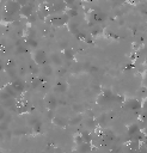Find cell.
Listing matches in <instances>:
<instances>
[{"label":"cell","mask_w":147,"mask_h":153,"mask_svg":"<svg viewBox=\"0 0 147 153\" xmlns=\"http://www.w3.org/2000/svg\"><path fill=\"white\" fill-rule=\"evenodd\" d=\"M12 87L17 91V93H19V92H23V91H24L25 84H24L22 80H14V81L12 82Z\"/></svg>","instance_id":"cell-10"},{"label":"cell","mask_w":147,"mask_h":153,"mask_svg":"<svg viewBox=\"0 0 147 153\" xmlns=\"http://www.w3.org/2000/svg\"><path fill=\"white\" fill-rule=\"evenodd\" d=\"M26 44H27L29 47L36 48V47H37V41H36L33 37H27V38H26Z\"/></svg>","instance_id":"cell-15"},{"label":"cell","mask_w":147,"mask_h":153,"mask_svg":"<svg viewBox=\"0 0 147 153\" xmlns=\"http://www.w3.org/2000/svg\"><path fill=\"white\" fill-rule=\"evenodd\" d=\"M62 55H63V57H65L66 60H72V59H74V53H73V50H72L71 48H65L63 51H62Z\"/></svg>","instance_id":"cell-12"},{"label":"cell","mask_w":147,"mask_h":153,"mask_svg":"<svg viewBox=\"0 0 147 153\" xmlns=\"http://www.w3.org/2000/svg\"><path fill=\"white\" fill-rule=\"evenodd\" d=\"M121 153H124V152H121Z\"/></svg>","instance_id":"cell-23"},{"label":"cell","mask_w":147,"mask_h":153,"mask_svg":"<svg viewBox=\"0 0 147 153\" xmlns=\"http://www.w3.org/2000/svg\"><path fill=\"white\" fill-rule=\"evenodd\" d=\"M44 103H45V105H47L48 109L54 110V109L57 106L59 100L55 98V96H53V94H48V96L45 97V99H44Z\"/></svg>","instance_id":"cell-6"},{"label":"cell","mask_w":147,"mask_h":153,"mask_svg":"<svg viewBox=\"0 0 147 153\" xmlns=\"http://www.w3.org/2000/svg\"><path fill=\"white\" fill-rule=\"evenodd\" d=\"M88 19L92 22V23H102L106 19V14L103 13L102 11H98V10H93L90 12L88 14Z\"/></svg>","instance_id":"cell-4"},{"label":"cell","mask_w":147,"mask_h":153,"mask_svg":"<svg viewBox=\"0 0 147 153\" xmlns=\"http://www.w3.org/2000/svg\"><path fill=\"white\" fill-rule=\"evenodd\" d=\"M145 142H146V143H147V139H146V141H145Z\"/></svg>","instance_id":"cell-22"},{"label":"cell","mask_w":147,"mask_h":153,"mask_svg":"<svg viewBox=\"0 0 147 153\" xmlns=\"http://www.w3.org/2000/svg\"><path fill=\"white\" fill-rule=\"evenodd\" d=\"M100 31H102L100 27H94V29L92 30V35H97V33H99Z\"/></svg>","instance_id":"cell-19"},{"label":"cell","mask_w":147,"mask_h":153,"mask_svg":"<svg viewBox=\"0 0 147 153\" xmlns=\"http://www.w3.org/2000/svg\"><path fill=\"white\" fill-rule=\"evenodd\" d=\"M53 122H54L55 124H57V126H61V127L66 126V120L62 118V117H55V118L53 120Z\"/></svg>","instance_id":"cell-16"},{"label":"cell","mask_w":147,"mask_h":153,"mask_svg":"<svg viewBox=\"0 0 147 153\" xmlns=\"http://www.w3.org/2000/svg\"><path fill=\"white\" fill-rule=\"evenodd\" d=\"M50 14H56V13H63L67 10V4L63 0H57L54 5L49 6Z\"/></svg>","instance_id":"cell-3"},{"label":"cell","mask_w":147,"mask_h":153,"mask_svg":"<svg viewBox=\"0 0 147 153\" xmlns=\"http://www.w3.org/2000/svg\"><path fill=\"white\" fill-rule=\"evenodd\" d=\"M69 17L67 16L66 12L63 13H56V14H51L50 17V23L54 25V26H62L65 24H67L69 22Z\"/></svg>","instance_id":"cell-1"},{"label":"cell","mask_w":147,"mask_h":153,"mask_svg":"<svg viewBox=\"0 0 147 153\" xmlns=\"http://www.w3.org/2000/svg\"><path fill=\"white\" fill-rule=\"evenodd\" d=\"M20 6H25V5H27V4H30L29 2V0H16Z\"/></svg>","instance_id":"cell-17"},{"label":"cell","mask_w":147,"mask_h":153,"mask_svg":"<svg viewBox=\"0 0 147 153\" xmlns=\"http://www.w3.org/2000/svg\"><path fill=\"white\" fill-rule=\"evenodd\" d=\"M56 1H57V0H45V2L48 4V7H49V6H51V5H54Z\"/></svg>","instance_id":"cell-20"},{"label":"cell","mask_w":147,"mask_h":153,"mask_svg":"<svg viewBox=\"0 0 147 153\" xmlns=\"http://www.w3.org/2000/svg\"><path fill=\"white\" fill-rule=\"evenodd\" d=\"M33 10H35V8H33L32 4H27V5H25V6H22V10H20L19 13H20L22 17H26V18H29L31 14L35 13Z\"/></svg>","instance_id":"cell-7"},{"label":"cell","mask_w":147,"mask_h":153,"mask_svg":"<svg viewBox=\"0 0 147 153\" xmlns=\"http://www.w3.org/2000/svg\"><path fill=\"white\" fill-rule=\"evenodd\" d=\"M41 71H42L43 75H45V76H49V75L53 74V68L50 66H42Z\"/></svg>","instance_id":"cell-13"},{"label":"cell","mask_w":147,"mask_h":153,"mask_svg":"<svg viewBox=\"0 0 147 153\" xmlns=\"http://www.w3.org/2000/svg\"><path fill=\"white\" fill-rule=\"evenodd\" d=\"M124 105H125L127 109H129L131 111L133 110H139L140 108H142V104L139 100H136V99H128Z\"/></svg>","instance_id":"cell-9"},{"label":"cell","mask_w":147,"mask_h":153,"mask_svg":"<svg viewBox=\"0 0 147 153\" xmlns=\"http://www.w3.org/2000/svg\"><path fill=\"white\" fill-rule=\"evenodd\" d=\"M85 1H94V0H85Z\"/></svg>","instance_id":"cell-21"},{"label":"cell","mask_w":147,"mask_h":153,"mask_svg":"<svg viewBox=\"0 0 147 153\" xmlns=\"http://www.w3.org/2000/svg\"><path fill=\"white\" fill-rule=\"evenodd\" d=\"M32 57H33L35 63H37V65H44L47 61V54L42 49H36L32 54Z\"/></svg>","instance_id":"cell-5"},{"label":"cell","mask_w":147,"mask_h":153,"mask_svg":"<svg viewBox=\"0 0 147 153\" xmlns=\"http://www.w3.org/2000/svg\"><path fill=\"white\" fill-rule=\"evenodd\" d=\"M22 10V6L16 0H7L5 4V13L8 14H17Z\"/></svg>","instance_id":"cell-2"},{"label":"cell","mask_w":147,"mask_h":153,"mask_svg":"<svg viewBox=\"0 0 147 153\" xmlns=\"http://www.w3.org/2000/svg\"><path fill=\"white\" fill-rule=\"evenodd\" d=\"M63 1H65V2L67 4V6L69 7V6H73V5L75 4V1H76V0H63Z\"/></svg>","instance_id":"cell-18"},{"label":"cell","mask_w":147,"mask_h":153,"mask_svg":"<svg viewBox=\"0 0 147 153\" xmlns=\"http://www.w3.org/2000/svg\"><path fill=\"white\" fill-rule=\"evenodd\" d=\"M50 60H51V61H53V63H55L56 66H61V63H62V61H61V59L59 57V55H57V54H51Z\"/></svg>","instance_id":"cell-14"},{"label":"cell","mask_w":147,"mask_h":153,"mask_svg":"<svg viewBox=\"0 0 147 153\" xmlns=\"http://www.w3.org/2000/svg\"><path fill=\"white\" fill-rule=\"evenodd\" d=\"M66 90H67V84L65 81H57L55 84V86H54V91H56V92L63 93Z\"/></svg>","instance_id":"cell-11"},{"label":"cell","mask_w":147,"mask_h":153,"mask_svg":"<svg viewBox=\"0 0 147 153\" xmlns=\"http://www.w3.org/2000/svg\"><path fill=\"white\" fill-rule=\"evenodd\" d=\"M36 13H37V17L39 18V19H45V17H48L49 14H50V10H49V7L48 6H45V5H41L39 6V8L36 11Z\"/></svg>","instance_id":"cell-8"}]
</instances>
